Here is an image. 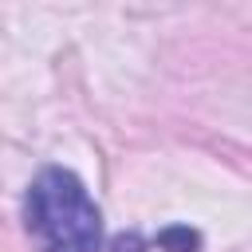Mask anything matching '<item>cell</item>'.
Listing matches in <instances>:
<instances>
[{"mask_svg": "<svg viewBox=\"0 0 252 252\" xmlns=\"http://www.w3.org/2000/svg\"><path fill=\"white\" fill-rule=\"evenodd\" d=\"M24 224L39 252H98L102 213L71 169H43L24 197Z\"/></svg>", "mask_w": 252, "mask_h": 252, "instance_id": "cell-1", "label": "cell"}, {"mask_svg": "<svg viewBox=\"0 0 252 252\" xmlns=\"http://www.w3.org/2000/svg\"><path fill=\"white\" fill-rule=\"evenodd\" d=\"M142 248H146V244H142L134 232H130V236H114V244H110V252H142Z\"/></svg>", "mask_w": 252, "mask_h": 252, "instance_id": "cell-3", "label": "cell"}, {"mask_svg": "<svg viewBox=\"0 0 252 252\" xmlns=\"http://www.w3.org/2000/svg\"><path fill=\"white\" fill-rule=\"evenodd\" d=\"M158 244L165 248V252H197L201 248V236L193 232V228H161L158 232Z\"/></svg>", "mask_w": 252, "mask_h": 252, "instance_id": "cell-2", "label": "cell"}]
</instances>
